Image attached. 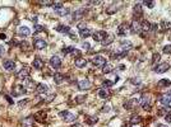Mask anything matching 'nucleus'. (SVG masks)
Instances as JSON below:
<instances>
[{
    "label": "nucleus",
    "instance_id": "31",
    "mask_svg": "<svg viewBox=\"0 0 171 127\" xmlns=\"http://www.w3.org/2000/svg\"><path fill=\"white\" fill-rule=\"evenodd\" d=\"M84 13H86V9H79V10H77L74 14H73V18H74V20L77 19H80V18H83V15H84Z\"/></svg>",
    "mask_w": 171,
    "mask_h": 127
},
{
    "label": "nucleus",
    "instance_id": "33",
    "mask_svg": "<svg viewBox=\"0 0 171 127\" xmlns=\"http://www.w3.org/2000/svg\"><path fill=\"white\" fill-rule=\"evenodd\" d=\"M151 24L149 22H147V20H143L142 22V24H141V27H142V31H144V32H149L151 31Z\"/></svg>",
    "mask_w": 171,
    "mask_h": 127
},
{
    "label": "nucleus",
    "instance_id": "56",
    "mask_svg": "<svg viewBox=\"0 0 171 127\" xmlns=\"http://www.w3.org/2000/svg\"><path fill=\"white\" fill-rule=\"evenodd\" d=\"M72 127H83L82 125H80V123H75V125H73Z\"/></svg>",
    "mask_w": 171,
    "mask_h": 127
},
{
    "label": "nucleus",
    "instance_id": "9",
    "mask_svg": "<svg viewBox=\"0 0 171 127\" xmlns=\"http://www.w3.org/2000/svg\"><path fill=\"white\" fill-rule=\"evenodd\" d=\"M60 117L63 118L65 122H73L75 121V116L70 112H68V110H63V112H60Z\"/></svg>",
    "mask_w": 171,
    "mask_h": 127
},
{
    "label": "nucleus",
    "instance_id": "27",
    "mask_svg": "<svg viewBox=\"0 0 171 127\" xmlns=\"http://www.w3.org/2000/svg\"><path fill=\"white\" fill-rule=\"evenodd\" d=\"M64 75H62V74H59V72H56L55 75H54V81H55V84H63L64 83Z\"/></svg>",
    "mask_w": 171,
    "mask_h": 127
},
{
    "label": "nucleus",
    "instance_id": "54",
    "mask_svg": "<svg viewBox=\"0 0 171 127\" xmlns=\"http://www.w3.org/2000/svg\"><path fill=\"white\" fill-rule=\"evenodd\" d=\"M102 110H104V112H109V110H110V107H109V105H105Z\"/></svg>",
    "mask_w": 171,
    "mask_h": 127
},
{
    "label": "nucleus",
    "instance_id": "20",
    "mask_svg": "<svg viewBox=\"0 0 171 127\" xmlns=\"http://www.w3.org/2000/svg\"><path fill=\"white\" fill-rule=\"evenodd\" d=\"M47 90H49V88H47V85L46 84H42V83H40V84H37L36 85V92H37L38 94H45V93H47Z\"/></svg>",
    "mask_w": 171,
    "mask_h": 127
},
{
    "label": "nucleus",
    "instance_id": "30",
    "mask_svg": "<svg viewBox=\"0 0 171 127\" xmlns=\"http://www.w3.org/2000/svg\"><path fill=\"white\" fill-rule=\"evenodd\" d=\"M112 70H114V66L111 64H105L104 66H102V72L104 74H110V72H112Z\"/></svg>",
    "mask_w": 171,
    "mask_h": 127
},
{
    "label": "nucleus",
    "instance_id": "58",
    "mask_svg": "<svg viewBox=\"0 0 171 127\" xmlns=\"http://www.w3.org/2000/svg\"><path fill=\"white\" fill-rule=\"evenodd\" d=\"M124 67H125L124 65H120V66H119V69H120V70H124Z\"/></svg>",
    "mask_w": 171,
    "mask_h": 127
},
{
    "label": "nucleus",
    "instance_id": "35",
    "mask_svg": "<svg viewBox=\"0 0 171 127\" xmlns=\"http://www.w3.org/2000/svg\"><path fill=\"white\" fill-rule=\"evenodd\" d=\"M160 27L162 28V31H169L170 28H171V23L170 22H166V20H162Z\"/></svg>",
    "mask_w": 171,
    "mask_h": 127
},
{
    "label": "nucleus",
    "instance_id": "17",
    "mask_svg": "<svg viewBox=\"0 0 171 127\" xmlns=\"http://www.w3.org/2000/svg\"><path fill=\"white\" fill-rule=\"evenodd\" d=\"M110 95H111V94H110V90L106 88H101L99 90V97L101 98V99H109Z\"/></svg>",
    "mask_w": 171,
    "mask_h": 127
},
{
    "label": "nucleus",
    "instance_id": "52",
    "mask_svg": "<svg viewBox=\"0 0 171 127\" xmlns=\"http://www.w3.org/2000/svg\"><path fill=\"white\" fill-rule=\"evenodd\" d=\"M4 51H5V50H4V47L1 46V44H0V57L4 55Z\"/></svg>",
    "mask_w": 171,
    "mask_h": 127
},
{
    "label": "nucleus",
    "instance_id": "55",
    "mask_svg": "<svg viewBox=\"0 0 171 127\" xmlns=\"http://www.w3.org/2000/svg\"><path fill=\"white\" fill-rule=\"evenodd\" d=\"M0 38H1V39H5V38H7V36L4 34V33H0Z\"/></svg>",
    "mask_w": 171,
    "mask_h": 127
},
{
    "label": "nucleus",
    "instance_id": "5",
    "mask_svg": "<svg viewBox=\"0 0 171 127\" xmlns=\"http://www.w3.org/2000/svg\"><path fill=\"white\" fill-rule=\"evenodd\" d=\"M26 92H27V90L24 89L23 85H19V84L14 85L13 89H12V94H13L14 97H21V95H23V94L26 93Z\"/></svg>",
    "mask_w": 171,
    "mask_h": 127
},
{
    "label": "nucleus",
    "instance_id": "28",
    "mask_svg": "<svg viewBox=\"0 0 171 127\" xmlns=\"http://www.w3.org/2000/svg\"><path fill=\"white\" fill-rule=\"evenodd\" d=\"M56 31L60 32V33H69L70 28H69L68 26H64V24H59V26L56 27Z\"/></svg>",
    "mask_w": 171,
    "mask_h": 127
},
{
    "label": "nucleus",
    "instance_id": "18",
    "mask_svg": "<svg viewBox=\"0 0 171 127\" xmlns=\"http://www.w3.org/2000/svg\"><path fill=\"white\" fill-rule=\"evenodd\" d=\"M142 14H143V11H142V4L137 3L135 5H134V17L138 19V18L142 17Z\"/></svg>",
    "mask_w": 171,
    "mask_h": 127
},
{
    "label": "nucleus",
    "instance_id": "51",
    "mask_svg": "<svg viewBox=\"0 0 171 127\" xmlns=\"http://www.w3.org/2000/svg\"><path fill=\"white\" fill-rule=\"evenodd\" d=\"M83 28H87V27H86V24L84 23H79L78 24V29L80 31V29H83Z\"/></svg>",
    "mask_w": 171,
    "mask_h": 127
},
{
    "label": "nucleus",
    "instance_id": "12",
    "mask_svg": "<svg viewBox=\"0 0 171 127\" xmlns=\"http://www.w3.org/2000/svg\"><path fill=\"white\" fill-rule=\"evenodd\" d=\"M33 46H35V48H37V50H43V48H46L47 43H46V41L42 38H36L33 41Z\"/></svg>",
    "mask_w": 171,
    "mask_h": 127
},
{
    "label": "nucleus",
    "instance_id": "6",
    "mask_svg": "<svg viewBox=\"0 0 171 127\" xmlns=\"http://www.w3.org/2000/svg\"><path fill=\"white\" fill-rule=\"evenodd\" d=\"M46 117H47V113L45 112V110H38V112L35 113L33 116V120L40 122V123H45V121H46Z\"/></svg>",
    "mask_w": 171,
    "mask_h": 127
},
{
    "label": "nucleus",
    "instance_id": "10",
    "mask_svg": "<svg viewBox=\"0 0 171 127\" xmlns=\"http://www.w3.org/2000/svg\"><path fill=\"white\" fill-rule=\"evenodd\" d=\"M170 69V65L167 64V62H162V64H160V65H157V66H154V72H157V74H164V72H166Z\"/></svg>",
    "mask_w": 171,
    "mask_h": 127
},
{
    "label": "nucleus",
    "instance_id": "32",
    "mask_svg": "<svg viewBox=\"0 0 171 127\" xmlns=\"http://www.w3.org/2000/svg\"><path fill=\"white\" fill-rule=\"evenodd\" d=\"M33 125H35V120L32 117H28V118H26V120L23 121V126L24 127H33Z\"/></svg>",
    "mask_w": 171,
    "mask_h": 127
},
{
    "label": "nucleus",
    "instance_id": "14",
    "mask_svg": "<svg viewBox=\"0 0 171 127\" xmlns=\"http://www.w3.org/2000/svg\"><path fill=\"white\" fill-rule=\"evenodd\" d=\"M50 65L54 69H59L62 66V59H60L59 56H52L50 59Z\"/></svg>",
    "mask_w": 171,
    "mask_h": 127
},
{
    "label": "nucleus",
    "instance_id": "48",
    "mask_svg": "<svg viewBox=\"0 0 171 127\" xmlns=\"http://www.w3.org/2000/svg\"><path fill=\"white\" fill-rule=\"evenodd\" d=\"M43 31V27L42 26H38V24H36L35 26V32H41Z\"/></svg>",
    "mask_w": 171,
    "mask_h": 127
},
{
    "label": "nucleus",
    "instance_id": "45",
    "mask_svg": "<svg viewBox=\"0 0 171 127\" xmlns=\"http://www.w3.org/2000/svg\"><path fill=\"white\" fill-rule=\"evenodd\" d=\"M146 6L149 8V9H152V8H154V1H144L143 3Z\"/></svg>",
    "mask_w": 171,
    "mask_h": 127
},
{
    "label": "nucleus",
    "instance_id": "34",
    "mask_svg": "<svg viewBox=\"0 0 171 127\" xmlns=\"http://www.w3.org/2000/svg\"><path fill=\"white\" fill-rule=\"evenodd\" d=\"M97 120H99V118H97L96 116H88L87 117V120H86V122H87V123L88 125H95L96 123V122H97Z\"/></svg>",
    "mask_w": 171,
    "mask_h": 127
},
{
    "label": "nucleus",
    "instance_id": "37",
    "mask_svg": "<svg viewBox=\"0 0 171 127\" xmlns=\"http://www.w3.org/2000/svg\"><path fill=\"white\" fill-rule=\"evenodd\" d=\"M73 51H74V47H70V46L63 48V54H64V55H72Z\"/></svg>",
    "mask_w": 171,
    "mask_h": 127
},
{
    "label": "nucleus",
    "instance_id": "2",
    "mask_svg": "<svg viewBox=\"0 0 171 127\" xmlns=\"http://www.w3.org/2000/svg\"><path fill=\"white\" fill-rule=\"evenodd\" d=\"M141 105L143 107L144 110H149L151 109V107H152V100H151L149 94H144V95L141 98Z\"/></svg>",
    "mask_w": 171,
    "mask_h": 127
},
{
    "label": "nucleus",
    "instance_id": "3",
    "mask_svg": "<svg viewBox=\"0 0 171 127\" xmlns=\"http://www.w3.org/2000/svg\"><path fill=\"white\" fill-rule=\"evenodd\" d=\"M30 74H31V69H30V66L26 65V66H23L21 70L17 72V77L21 79V80H26V79L30 77Z\"/></svg>",
    "mask_w": 171,
    "mask_h": 127
},
{
    "label": "nucleus",
    "instance_id": "50",
    "mask_svg": "<svg viewBox=\"0 0 171 127\" xmlns=\"http://www.w3.org/2000/svg\"><path fill=\"white\" fill-rule=\"evenodd\" d=\"M165 121H166V122H169V123H171V113L166 114V116H165Z\"/></svg>",
    "mask_w": 171,
    "mask_h": 127
},
{
    "label": "nucleus",
    "instance_id": "13",
    "mask_svg": "<svg viewBox=\"0 0 171 127\" xmlns=\"http://www.w3.org/2000/svg\"><path fill=\"white\" fill-rule=\"evenodd\" d=\"M36 85H37V84H35V81H33V80H31L30 77L24 80V89H26V90H28V92L36 90V89H35V88H36Z\"/></svg>",
    "mask_w": 171,
    "mask_h": 127
},
{
    "label": "nucleus",
    "instance_id": "44",
    "mask_svg": "<svg viewBox=\"0 0 171 127\" xmlns=\"http://www.w3.org/2000/svg\"><path fill=\"white\" fill-rule=\"evenodd\" d=\"M84 99H86V95H79L75 98V103H83Z\"/></svg>",
    "mask_w": 171,
    "mask_h": 127
},
{
    "label": "nucleus",
    "instance_id": "57",
    "mask_svg": "<svg viewBox=\"0 0 171 127\" xmlns=\"http://www.w3.org/2000/svg\"><path fill=\"white\" fill-rule=\"evenodd\" d=\"M156 127H167V126H166V125H161V123H158Z\"/></svg>",
    "mask_w": 171,
    "mask_h": 127
},
{
    "label": "nucleus",
    "instance_id": "40",
    "mask_svg": "<svg viewBox=\"0 0 171 127\" xmlns=\"http://www.w3.org/2000/svg\"><path fill=\"white\" fill-rule=\"evenodd\" d=\"M52 6H54V10H55V9H59V8L64 6V5H63V3H62V1H54Z\"/></svg>",
    "mask_w": 171,
    "mask_h": 127
},
{
    "label": "nucleus",
    "instance_id": "24",
    "mask_svg": "<svg viewBox=\"0 0 171 127\" xmlns=\"http://www.w3.org/2000/svg\"><path fill=\"white\" fill-rule=\"evenodd\" d=\"M171 85V81L169 79H161L160 81L157 83V87L158 88H167Z\"/></svg>",
    "mask_w": 171,
    "mask_h": 127
},
{
    "label": "nucleus",
    "instance_id": "46",
    "mask_svg": "<svg viewBox=\"0 0 171 127\" xmlns=\"http://www.w3.org/2000/svg\"><path fill=\"white\" fill-rule=\"evenodd\" d=\"M112 41H114V37H112V36H107V39H105L102 43H104V44H109V43H111Z\"/></svg>",
    "mask_w": 171,
    "mask_h": 127
},
{
    "label": "nucleus",
    "instance_id": "23",
    "mask_svg": "<svg viewBox=\"0 0 171 127\" xmlns=\"http://www.w3.org/2000/svg\"><path fill=\"white\" fill-rule=\"evenodd\" d=\"M69 8H65V6H62V8H59V9H55V13L60 15V17H65L67 14H69Z\"/></svg>",
    "mask_w": 171,
    "mask_h": 127
},
{
    "label": "nucleus",
    "instance_id": "4",
    "mask_svg": "<svg viewBox=\"0 0 171 127\" xmlns=\"http://www.w3.org/2000/svg\"><path fill=\"white\" fill-rule=\"evenodd\" d=\"M107 36H109V34H107L105 31H97V32H95V33L92 34L93 41H96V42H101V43H102L106 39Z\"/></svg>",
    "mask_w": 171,
    "mask_h": 127
},
{
    "label": "nucleus",
    "instance_id": "1",
    "mask_svg": "<svg viewBox=\"0 0 171 127\" xmlns=\"http://www.w3.org/2000/svg\"><path fill=\"white\" fill-rule=\"evenodd\" d=\"M139 104H141L139 98H130V99H128V102L124 103V108L128 110H134Z\"/></svg>",
    "mask_w": 171,
    "mask_h": 127
},
{
    "label": "nucleus",
    "instance_id": "8",
    "mask_svg": "<svg viewBox=\"0 0 171 127\" xmlns=\"http://www.w3.org/2000/svg\"><path fill=\"white\" fill-rule=\"evenodd\" d=\"M160 102H161V103L164 104V105H170V103H171V90L165 92L164 94H161Z\"/></svg>",
    "mask_w": 171,
    "mask_h": 127
},
{
    "label": "nucleus",
    "instance_id": "11",
    "mask_svg": "<svg viewBox=\"0 0 171 127\" xmlns=\"http://www.w3.org/2000/svg\"><path fill=\"white\" fill-rule=\"evenodd\" d=\"M130 32H132V33H141V32H142L141 23L138 22L137 19H134L132 22V24H130Z\"/></svg>",
    "mask_w": 171,
    "mask_h": 127
},
{
    "label": "nucleus",
    "instance_id": "49",
    "mask_svg": "<svg viewBox=\"0 0 171 127\" xmlns=\"http://www.w3.org/2000/svg\"><path fill=\"white\" fill-rule=\"evenodd\" d=\"M82 47L84 48L86 51H87V50H89V47H91V46H89V43H88V42H83V43H82Z\"/></svg>",
    "mask_w": 171,
    "mask_h": 127
},
{
    "label": "nucleus",
    "instance_id": "29",
    "mask_svg": "<svg viewBox=\"0 0 171 127\" xmlns=\"http://www.w3.org/2000/svg\"><path fill=\"white\" fill-rule=\"evenodd\" d=\"M79 33H80V37H82V38H87V37H89L92 34V32H91L89 28H83V29L79 31Z\"/></svg>",
    "mask_w": 171,
    "mask_h": 127
},
{
    "label": "nucleus",
    "instance_id": "15",
    "mask_svg": "<svg viewBox=\"0 0 171 127\" xmlns=\"http://www.w3.org/2000/svg\"><path fill=\"white\" fill-rule=\"evenodd\" d=\"M77 84H78V88L80 90H86V89H88L91 87V83L88 81V79H79Z\"/></svg>",
    "mask_w": 171,
    "mask_h": 127
},
{
    "label": "nucleus",
    "instance_id": "36",
    "mask_svg": "<svg viewBox=\"0 0 171 127\" xmlns=\"http://www.w3.org/2000/svg\"><path fill=\"white\" fill-rule=\"evenodd\" d=\"M141 121H142V117L141 116H133L132 118H130V123L132 125H137V123H141Z\"/></svg>",
    "mask_w": 171,
    "mask_h": 127
},
{
    "label": "nucleus",
    "instance_id": "53",
    "mask_svg": "<svg viewBox=\"0 0 171 127\" xmlns=\"http://www.w3.org/2000/svg\"><path fill=\"white\" fill-rule=\"evenodd\" d=\"M5 99H8V102H9V103L12 104V103H13V100H12V98L9 97V95H5Z\"/></svg>",
    "mask_w": 171,
    "mask_h": 127
},
{
    "label": "nucleus",
    "instance_id": "22",
    "mask_svg": "<svg viewBox=\"0 0 171 127\" xmlns=\"http://www.w3.org/2000/svg\"><path fill=\"white\" fill-rule=\"evenodd\" d=\"M32 65H33L35 69H37V70H41V69L43 67V61L40 59V57H35L33 62H32Z\"/></svg>",
    "mask_w": 171,
    "mask_h": 127
},
{
    "label": "nucleus",
    "instance_id": "39",
    "mask_svg": "<svg viewBox=\"0 0 171 127\" xmlns=\"http://www.w3.org/2000/svg\"><path fill=\"white\" fill-rule=\"evenodd\" d=\"M40 4L43 6H52V4H54V1H50V0H45V1H40Z\"/></svg>",
    "mask_w": 171,
    "mask_h": 127
},
{
    "label": "nucleus",
    "instance_id": "47",
    "mask_svg": "<svg viewBox=\"0 0 171 127\" xmlns=\"http://www.w3.org/2000/svg\"><path fill=\"white\" fill-rule=\"evenodd\" d=\"M68 34H69V36H70V38H72V39H74V41L77 39V34H75V33H74V32H73L72 29H70V31H69V33H68Z\"/></svg>",
    "mask_w": 171,
    "mask_h": 127
},
{
    "label": "nucleus",
    "instance_id": "26",
    "mask_svg": "<svg viewBox=\"0 0 171 127\" xmlns=\"http://www.w3.org/2000/svg\"><path fill=\"white\" fill-rule=\"evenodd\" d=\"M88 64V61H87V59H77L75 60V66L77 67H86V65Z\"/></svg>",
    "mask_w": 171,
    "mask_h": 127
},
{
    "label": "nucleus",
    "instance_id": "21",
    "mask_svg": "<svg viewBox=\"0 0 171 127\" xmlns=\"http://www.w3.org/2000/svg\"><path fill=\"white\" fill-rule=\"evenodd\" d=\"M18 33L21 34V36H23V37H28L31 34V31H30V28L28 27H26V26H21L18 28Z\"/></svg>",
    "mask_w": 171,
    "mask_h": 127
},
{
    "label": "nucleus",
    "instance_id": "7",
    "mask_svg": "<svg viewBox=\"0 0 171 127\" xmlns=\"http://www.w3.org/2000/svg\"><path fill=\"white\" fill-rule=\"evenodd\" d=\"M92 64L95 65V66H104V65L106 64V59L101 55H96L92 57Z\"/></svg>",
    "mask_w": 171,
    "mask_h": 127
},
{
    "label": "nucleus",
    "instance_id": "19",
    "mask_svg": "<svg viewBox=\"0 0 171 127\" xmlns=\"http://www.w3.org/2000/svg\"><path fill=\"white\" fill-rule=\"evenodd\" d=\"M3 66H4V69L12 71V70H14V69H15V62L13 60H5V61H4V64H3Z\"/></svg>",
    "mask_w": 171,
    "mask_h": 127
},
{
    "label": "nucleus",
    "instance_id": "16",
    "mask_svg": "<svg viewBox=\"0 0 171 127\" xmlns=\"http://www.w3.org/2000/svg\"><path fill=\"white\" fill-rule=\"evenodd\" d=\"M129 26L127 23H123V24H120L119 28H117V34L119 36H127L128 33V31H129Z\"/></svg>",
    "mask_w": 171,
    "mask_h": 127
},
{
    "label": "nucleus",
    "instance_id": "38",
    "mask_svg": "<svg viewBox=\"0 0 171 127\" xmlns=\"http://www.w3.org/2000/svg\"><path fill=\"white\" fill-rule=\"evenodd\" d=\"M112 84H114L112 81H110V80H105L104 83H102V88H106V89H107V88H110V87H112Z\"/></svg>",
    "mask_w": 171,
    "mask_h": 127
},
{
    "label": "nucleus",
    "instance_id": "41",
    "mask_svg": "<svg viewBox=\"0 0 171 127\" xmlns=\"http://www.w3.org/2000/svg\"><path fill=\"white\" fill-rule=\"evenodd\" d=\"M116 10H117V8H115V6L112 5V6H110L109 9H106V13H107V14H114Z\"/></svg>",
    "mask_w": 171,
    "mask_h": 127
},
{
    "label": "nucleus",
    "instance_id": "42",
    "mask_svg": "<svg viewBox=\"0 0 171 127\" xmlns=\"http://www.w3.org/2000/svg\"><path fill=\"white\" fill-rule=\"evenodd\" d=\"M160 54H153V59H152V64H156L160 61Z\"/></svg>",
    "mask_w": 171,
    "mask_h": 127
},
{
    "label": "nucleus",
    "instance_id": "25",
    "mask_svg": "<svg viewBox=\"0 0 171 127\" xmlns=\"http://www.w3.org/2000/svg\"><path fill=\"white\" fill-rule=\"evenodd\" d=\"M171 112V105H164L162 108H160L158 110V114L160 116H166V114H169Z\"/></svg>",
    "mask_w": 171,
    "mask_h": 127
},
{
    "label": "nucleus",
    "instance_id": "43",
    "mask_svg": "<svg viewBox=\"0 0 171 127\" xmlns=\"http://www.w3.org/2000/svg\"><path fill=\"white\" fill-rule=\"evenodd\" d=\"M164 54H167V55H170L171 54V44H167V46H165L164 47Z\"/></svg>",
    "mask_w": 171,
    "mask_h": 127
}]
</instances>
